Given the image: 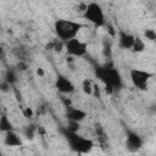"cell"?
Masks as SVG:
<instances>
[{"mask_svg": "<svg viewBox=\"0 0 156 156\" xmlns=\"http://www.w3.org/2000/svg\"><path fill=\"white\" fill-rule=\"evenodd\" d=\"M0 113H1V111H0Z\"/></svg>", "mask_w": 156, "mask_h": 156, "instance_id": "cell-31", "label": "cell"}, {"mask_svg": "<svg viewBox=\"0 0 156 156\" xmlns=\"http://www.w3.org/2000/svg\"><path fill=\"white\" fill-rule=\"evenodd\" d=\"M0 58H4V49L0 48Z\"/></svg>", "mask_w": 156, "mask_h": 156, "instance_id": "cell-29", "label": "cell"}, {"mask_svg": "<svg viewBox=\"0 0 156 156\" xmlns=\"http://www.w3.org/2000/svg\"><path fill=\"white\" fill-rule=\"evenodd\" d=\"M16 67H17V69H20V71H26V69H27V63L23 62V61H20V62H17Z\"/></svg>", "mask_w": 156, "mask_h": 156, "instance_id": "cell-22", "label": "cell"}, {"mask_svg": "<svg viewBox=\"0 0 156 156\" xmlns=\"http://www.w3.org/2000/svg\"><path fill=\"white\" fill-rule=\"evenodd\" d=\"M10 89H11V84L7 83L6 80H2V82L0 83V91L7 93V91H10Z\"/></svg>", "mask_w": 156, "mask_h": 156, "instance_id": "cell-21", "label": "cell"}, {"mask_svg": "<svg viewBox=\"0 0 156 156\" xmlns=\"http://www.w3.org/2000/svg\"><path fill=\"white\" fill-rule=\"evenodd\" d=\"M83 28V24L76 22V21H69V20H56L54 23V29L60 40L63 43L66 40H69L72 38H76L79 30Z\"/></svg>", "mask_w": 156, "mask_h": 156, "instance_id": "cell-2", "label": "cell"}, {"mask_svg": "<svg viewBox=\"0 0 156 156\" xmlns=\"http://www.w3.org/2000/svg\"><path fill=\"white\" fill-rule=\"evenodd\" d=\"M61 101L63 102L65 106H69V105H72L71 99H68V98H66V96H61Z\"/></svg>", "mask_w": 156, "mask_h": 156, "instance_id": "cell-24", "label": "cell"}, {"mask_svg": "<svg viewBox=\"0 0 156 156\" xmlns=\"http://www.w3.org/2000/svg\"><path fill=\"white\" fill-rule=\"evenodd\" d=\"M144 37H145V39L149 40V41H155V40H156V32H155L154 29L149 28V29H146V30L144 32Z\"/></svg>", "mask_w": 156, "mask_h": 156, "instance_id": "cell-17", "label": "cell"}, {"mask_svg": "<svg viewBox=\"0 0 156 156\" xmlns=\"http://www.w3.org/2000/svg\"><path fill=\"white\" fill-rule=\"evenodd\" d=\"M63 48H65V43H63L62 40H60V41H54V51L61 52Z\"/></svg>", "mask_w": 156, "mask_h": 156, "instance_id": "cell-20", "label": "cell"}, {"mask_svg": "<svg viewBox=\"0 0 156 156\" xmlns=\"http://www.w3.org/2000/svg\"><path fill=\"white\" fill-rule=\"evenodd\" d=\"M37 130H38V128H37L34 124H28V126L24 128L23 134H24V136H26L28 140H33L34 136H35V134H37Z\"/></svg>", "mask_w": 156, "mask_h": 156, "instance_id": "cell-14", "label": "cell"}, {"mask_svg": "<svg viewBox=\"0 0 156 156\" xmlns=\"http://www.w3.org/2000/svg\"><path fill=\"white\" fill-rule=\"evenodd\" d=\"M129 77L134 87H136L140 90H147L149 79L154 77V73L139 68H132L129 72Z\"/></svg>", "mask_w": 156, "mask_h": 156, "instance_id": "cell-5", "label": "cell"}, {"mask_svg": "<svg viewBox=\"0 0 156 156\" xmlns=\"http://www.w3.org/2000/svg\"><path fill=\"white\" fill-rule=\"evenodd\" d=\"M83 17L96 27H101L106 23L104 10L98 2L87 4V9L83 12Z\"/></svg>", "mask_w": 156, "mask_h": 156, "instance_id": "cell-4", "label": "cell"}, {"mask_svg": "<svg viewBox=\"0 0 156 156\" xmlns=\"http://www.w3.org/2000/svg\"><path fill=\"white\" fill-rule=\"evenodd\" d=\"M45 50H54V41H50L45 45Z\"/></svg>", "mask_w": 156, "mask_h": 156, "instance_id": "cell-27", "label": "cell"}, {"mask_svg": "<svg viewBox=\"0 0 156 156\" xmlns=\"http://www.w3.org/2000/svg\"><path fill=\"white\" fill-rule=\"evenodd\" d=\"M107 32H108V34H110L111 37H115V35H116V30H115L113 27H112L111 24H108V23H107Z\"/></svg>", "mask_w": 156, "mask_h": 156, "instance_id": "cell-25", "label": "cell"}, {"mask_svg": "<svg viewBox=\"0 0 156 156\" xmlns=\"http://www.w3.org/2000/svg\"><path fill=\"white\" fill-rule=\"evenodd\" d=\"M95 132H96L98 136H102V134H104V129H102V127L99 123L95 124Z\"/></svg>", "mask_w": 156, "mask_h": 156, "instance_id": "cell-23", "label": "cell"}, {"mask_svg": "<svg viewBox=\"0 0 156 156\" xmlns=\"http://www.w3.org/2000/svg\"><path fill=\"white\" fill-rule=\"evenodd\" d=\"M55 88L56 90L62 94V95H67V94H71L76 90V87L74 84L63 74H58L56 77V80H55Z\"/></svg>", "mask_w": 156, "mask_h": 156, "instance_id": "cell-7", "label": "cell"}, {"mask_svg": "<svg viewBox=\"0 0 156 156\" xmlns=\"http://www.w3.org/2000/svg\"><path fill=\"white\" fill-rule=\"evenodd\" d=\"M4 80H6L7 83H10L11 85L12 84H15L16 82H17V76H16V72L13 71V69H7L6 72H5V79Z\"/></svg>", "mask_w": 156, "mask_h": 156, "instance_id": "cell-15", "label": "cell"}, {"mask_svg": "<svg viewBox=\"0 0 156 156\" xmlns=\"http://www.w3.org/2000/svg\"><path fill=\"white\" fill-rule=\"evenodd\" d=\"M0 156H1V151H0Z\"/></svg>", "mask_w": 156, "mask_h": 156, "instance_id": "cell-30", "label": "cell"}, {"mask_svg": "<svg viewBox=\"0 0 156 156\" xmlns=\"http://www.w3.org/2000/svg\"><path fill=\"white\" fill-rule=\"evenodd\" d=\"M13 129V124L6 113H0V132L6 133Z\"/></svg>", "mask_w": 156, "mask_h": 156, "instance_id": "cell-12", "label": "cell"}, {"mask_svg": "<svg viewBox=\"0 0 156 156\" xmlns=\"http://www.w3.org/2000/svg\"><path fill=\"white\" fill-rule=\"evenodd\" d=\"M66 107V112H65V116L68 121H72V122H82L87 117V112L83 111L82 108H78V107H74L72 105L69 106H65Z\"/></svg>", "mask_w": 156, "mask_h": 156, "instance_id": "cell-9", "label": "cell"}, {"mask_svg": "<svg viewBox=\"0 0 156 156\" xmlns=\"http://www.w3.org/2000/svg\"><path fill=\"white\" fill-rule=\"evenodd\" d=\"M4 144L6 146H22V139L21 136L15 132V129L12 130H9L5 133V136H4Z\"/></svg>", "mask_w": 156, "mask_h": 156, "instance_id": "cell-11", "label": "cell"}, {"mask_svg": "<svg viewBox=\"0 0 156 156\" xmlns=\"http://www.w3.org/2000/svg\"><path fill=\"white\" fill-rule=\"evenodd\" d=\"M134 41V35L126 32V30H119L118 32V45L123 50H130L133 46Z\"/></svg>", "mask_w": 156, "mask_h": 156, "instance_id": "cell-10", "label": "cell"}, {"mask_svg": "<svg viewBox=\"0 0 156 156\" xmlns=\"http://www.w3.org/2000/svg\"><path fill=\"white\" fill-rule=\"evenodd\" d=\"M22 113H23V116H24L26 118H28V119H30V118L34 116V111H33L30 107H23V108H22Z\"/></svg>", "mask_w": 156, "mask_h": 156, "instance_id": "cell-19", "label": "cell"}, {"mask_svg": "<svg viewBox=\"0 0 156 156\" xmlns=\"http://www.w3.org/2000/svg\"><path fill=\"white\" fill-rule=\"evenodd\" d=\"M65 49L69 56L80 57L87 54V44L77 38H72L65 41Z\"/></svg>", "mask_w": 156, "mask_h": 156, "instance_id": "cell-6", "label": "cell"}, {"mask_svg": "<svg viewBox=\"0 0 156 156\" xmlns=\"http://www.w3.org/2000/svg\"><path fill=\"white\" fill-rule=\"evenodd\" d=\"M61 132H62L65 139L67 140L71 150L77 152V154H88L94 146L93 140L79 135L77 132H69L66 128L62 129Z\"/></svg>", "mask_w": 156, "mask_h": 156, "instance_id": "cell-3", "label": "cell"}, {"mask_svg": "<svg viewBox=\"0 0 156 156\" xmlns=\"http://www.w3.org/2000/svg\"><path fill=\"white\" fill-rule=\"evenodd\" d=\"M143 146V138L132 130L127 132V140H126V147L129 152H135Z\"/></svg>", "mask_w": 156, "mask_h": 156, "instance_id": "cell-8", "label": "cell"}, {"mask_svg": "<svg viewBox=\"0 0 156 156\" xmlns=\"http://www.w3.org/2000/svg\"><path fill=\"white\" fill-rule=\"evenodd\" d=\"M82 89H83V91L87 94V95H91L93 94V83H91V80L90 79H84L83 82H82Z\"/></svg>", "mask_w": 156, "mask_h": 156, "instance_id": "cell-16", "label": "cell"}, {"mask_svg": "<svg viewBox=\"0 0 156 156\" xmlns=\"http://www.w3.org/2000/svg\"><path fill=\"white\" fill-rule=\"evenodd\" d=\"M77 9H78V11H83V12H84V10L87 9V4L82 2V4H79V6H78Z\"/></svg>", "mask_w": 156, "mask_h": 156, "instance_id": "cell-28", "label": "cell"}, {"mask_svg": "<svg viewBox=\"0 0 156 156\" xmlns=\"http://www.w3.org/2000/svg\"><path fill=\"white\" fill-rule=\"evenodd\" d=\"M95 74L101 82H104V84L106 87V91L108 94H112L115 90L121 89L123 85L122 77H121L119 72L113 67L98 66V67H95Z\"/></svg>", "mask_w": 156, "mask_h": 156, "instance_id": "cell-1", "label": "cell"}, {"mask_svg": "<svg viewBox=\"0 0 156 156\" xmlns=\"http://www.w3.org/2000/svg\"><path fill=\"white\" fill-rule=\"evenodd\" d=\"M37 74H38L39 77H44L45 72H44V69H43L41 67H38V68H37Z\"/></svg>", "mask_w": 156, "mask_h": 156, "instance_id": "cell-26", "label": "cell"}, {"mask_svg": "<svg viewBox=\"0 0 156 156\" xmlns=\"http://www.w3.org/2000/svg\"><path fill=\"white\" fill-rule=\"evenodd\" d=\"M79 128H80L79 122H72V121H68V126L66 127V129L69 132H78Z\"/></svg>", "mask_w": 156, "mask_h": 156, "instance_id": "cell-18", "label": "cell"}, {"mask_svg": "<svg viewBox=\"0 0 156 156\" xmlns=\"http://www.w3.org/2000/svg\"><path fill=\"white\" fill-rule=\"evenodd\" d=\"M134 52H143L145 50V41L139 37V35H134V41H133V46L130 49Z\"/></svg>", "mask_w": 156, "mask_h": 156, "instance_id": "cell-13", "label": "cell"}]
</instances>
